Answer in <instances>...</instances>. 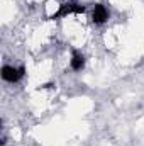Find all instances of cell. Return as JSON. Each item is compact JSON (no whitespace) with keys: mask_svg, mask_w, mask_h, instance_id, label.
Returning a JSON list of instances; mask_svg holds the SVG:
<instances>
[{"mask_svg":"<svg viewBox=\"0 0 144 146\" xmlns=\"http://www.w3.org/2000/svg\"><path fill=\"white\" fill-rule=\"evenodd\" d=\"M70 66H71L73 72H81L83 66H85V56L78 51H73L71 60H70Z\"/></svg>","mask_w":144,"mask_h":146,"instance_id":"4","label":"cell"},{"mask_svg":"<svg viewBox=\"0 0 144 146\" xmlns=\"http://www.w3.org/2000/svg\"><path fill=\"white\" fill-rule=\"evenodd\" d=\"M85 5H80V3H75V2H65L59 5V9L49 17L51 21H56V19H61V17H68L70 14H85Z\"/></svg>","mask_w":144,"mask_h":146,"instance_id":"1","label":"cell"},{"mask_svg":"<svg viewBox=\"0 0 144 146\" xmlns=\"http://www.w3.org/2000/svg\"><path fill=\"white\" fill-rule=\"evenodd\" d=\"M92 21L93 24H105L108 21V10L105 9V5L97 3L92 10Z\"/></svg>","mask_w":144,"mask_h":146,"instance_id":"3","label":"cell"},{"mask_svg":"<svg viewBox=\"0 0 144 146\" xmlns=\"http://www.w3.org/2000/svg\"><path fill=\"white\" fill-rule=\"evenodd\" d=\"M24 75H26V68H24V66H19V68L10 66V65H3V66H2V78H3V82L15 83V82H19Z\"/></svg>","mask_w":144,"mask_h":146,"instance_id":"2","label":"cell"}]
</instances>
